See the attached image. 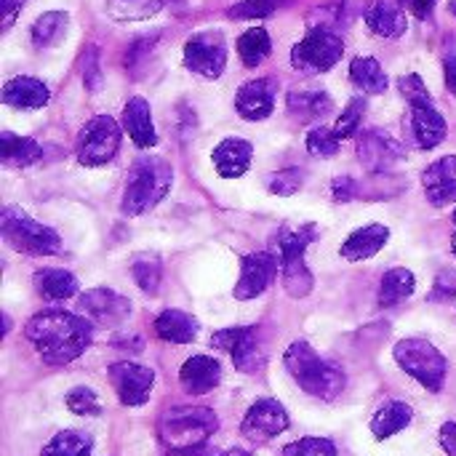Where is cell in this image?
I'll use <instances>...</instances> for the list:
<instances>
[{"mask_svg":"<svg viewBox=\"0 0 456 456\" xmlns=\"http://www.w3.org/2000/svg\"><path fill=\"white\" fill-rule=\"evenodd\" d=\"M24 334L45 363L64 366L88 350L94 339V326L88 318H80L75 313L43 310L35 318H29Z\"/></svg>","mask_w":456,"mask_h":456,"instance_id":"6da1fadb","label":"cell"},{"mask_svg":"<svg viewBox=\"0 0 456 456\" xmlns=\"http://www.w3.org/2000/svg\"><path fill=\"white\" fill-rule=\"evenodd\" d=\"M283 363L289 369V374L294 377V382L313 398H321V401H334L342 395L345 390V374L342 369H337L334 363L323 361L307 342H291L286 355H283Z\"/></svg>","mask_w":456,"mask_h":456,"instance_id":"7a4b0ae2","label":"cell"},{"mask_svg":"<svg viewBox=\"0 0 456 456\" xmlns=\"http://www.w3.org/2000/svg\"><path fill=\"white\" fill-rule=\"evenodd\" d=\"M174 171L171 166L158 158V155H142L134 160L126 182V195H123V214L126 216H139L155 208L171 190Z\"/></svg>","mask_w":456,"mask_h":456,"instance_id":"3957f363","label":"cell"},{"mask_svg":"<svg viewBox=\"0 0 456 456\" xmlns=\"http://www.w3.org/2000/svg\"><path fill=\"white\" fill-rule=\"evenodd\" d=\"M219 419L211 409L203 406H179L160 417L158 436L168 452H192L203 449L216 433Z\"/></svg>","mask_w":456,"mask_h":456,"instance_id":"277c9868","label":"cell"},{"mask_svg":"<svg viewBox=\"0 0 456 456\" xmlns=\"http://www.w3.org/2000/svg\"><path fill=\"white\" fill-rule=\"evenodd\" d=\"M321 235L318 224H302V227H281L275 235V246L281 251V273H283V289L294 299H305L313 291V273L305 262L307 246Z\"/></svg>","mask_w":456,"mask_h":456,"instance_id":"5b68a950","label":"cell"},{"mask_svg":"<svg viewBox=\"0 0 456 456\" xmlns=\"http://www.w3.org/2000/svg\"><path fill=\"white\" fill-rule=\"evenodd\" d=\"M0 232H3V240L13 251L29 254V256H53V254L61 251V238L51 227L35 222L29 214H24L16 206L3 208Z\"/></svg>","mask_w":456,"mask_h":456,"instance_id":"8992f818","label":"cell"},{"mask_svg":"<svg viewBox=\"0 0 456 456\" xmlns=\"http://www.w3.org/2000/svg\"><path fill=\"white\" fill-rule=\"evenodd\" d=\"M393 355H395L398 366L409 377H414L425 390H430V393L444 390V382L449 374V361L444 358V353L436 345H430L428 339L411 337V339L398 342Z\"/></svg>","mask_w":456,"mask_h":456,"instance_id":"52a82bcc","label":"cell"},{"mask_svg":"<svg viewBox=\"0 0 456 456\" xmlns=\"http://www.w3.org/2000/svg\"><path fill=\"white\" fill-rule=\"evenodd\" d=\"M342 53H345V43L334 29L313 27L305 35V40H299L291 48V64L305 75H318V72H329L342 59Z\"/></svg>","mask_w":456,"mask_h":456,"instance_id":"ba28073f","label":"cell"},{"mask_svg":"<svg viewBox=\"0 0 456 456\" xmlns=\"http://www.w3.org/2000/svg\"><path fill=\"white\" fill-rule=\"evenodd\" d=\"M120 136H123L120 126L110 115L91 118L77 134V144H75L77 163L88 166V168L110 163L120 150Z\"/></svg>","mask_w":456,"mask_h":456,"instance_id":"9c48e42d","label":"cell"},{"mask_svg":"<svg viewBox=\"0 0 456 456\" xmlns=\"http://www.w3.org/2000/svg\"><path fill=\"white\" fill-rule=\"evenodd\" d=\"M211 345L230 353L232 363L243 374H256L265 366V350L259 342V329L256 326H235V329H222L211 337Z\"/></svg>","mask_w":456,"mask_h":456,"instance_id":"30bf717a","label":"cell"},{"mask_svg":"<svg viewBox=\"0 0 456 456\" xmlns=\"http://www.w3.org/2000/svg\"><path fill=\"white\" fill-rule=\"evenodd\" d=\"M184 67L200 77L216 80L227 67V43L222 32H198L184 43Z\"/></svg>","mask_w":456,"mask_h":456,"instance_id":"8fae6325","label":"cell"},{"mask_svg":"<svg viewBox=\"0 0 456 456\" xmlns=\"http://www.w3.org/2000/svg\"><path fill=\"white\" fill-rule=\"evenodd\" d=\"M403 158H406L403 144L379 128H369L358 136V160L371 174H385L393 166H398Z\"/></svg>","mask_w":456,"mask_h":456,"instance_id":"7c38bea8","label":"cell"},{"mask_svg":"<svg viewBox=\"0 0 456 456\" xmlns=\"http://www.w3.org/2000/svg\"><path fill=\"white\" fill-rule=\"evenodd\" d=\"M110 382L123 406H144L155 385V371L126 361V363L110 366Z\"/></svg>","mask_w":456,"mask_h":456,"instance_id":"4fadbf2b","label":"cell"},{"mask_svg":"<svg viewBox=\"0 0 456 456\" xmlns=\"http://www.w3.org/2000/svg\"><path fill=\"white\" fill-rule=\"evenodd\" d=\"M286 428H289V414H286V409H283L278 401H273V398L256 401V403L248 409V414L243 417V425H240L243 436H246L251 444H267V441L278 438Z\"/></svg>","mask_w":456,"mask_h":456,"instance_id":"5bb4252c","label":"cell"},{"mask_svg":"<svg viewBox=\"0 0 456 456\" xmlns=\"http://www.w3.org/2000/svg\"><path fill=\"white\" fill-rule=\"evenodd\" d=\"M278 275V259L267 251H256L243 256L240 262V281L235 283V299L248 302L265 294Z\"/></svg>","mask_w":456,"mask_h":456,"instance_id":"9a60e30c","label":"cell"},{"mask_svg":"<svg viewBox=\"0 0 456 456\" xmlns=\"http://www.w3.org/2000/svg\"><path fill=\"white\" fill-rule=\"evenodd\" d=\"M77 310L99 326H120L131 315V302L110 289H91L80 294Z\"/></svg>","mask_w":456,"mask_h":456,"instance_id":"2e32d148","label":"cell"},{"mask_svg":"<svg viewBox=\"0 0 456 456\" xmlns=\"http://www.w3.org/2000/svg\"><path fill=\"white\" fill-rule=\"evenodd\" d=\"M275 94H278V86L273 77L248 80L235 94V110L243 120H265L275 110Z\"/></svg>","mask_w":456,"mask_h":456,"instance_id":"e0dca14e","label":"cell"},{"mask_svg":"<svg viewBox=\"0 0 456 456\" xmlns=\"http://www.w3.org/2000/svg\"><path fill=\"white\" fill-rule=\"evenodd\" d=\"M409 131L419 150H433L446 139V118L436 110V104H411Z\"/></svg>","mask_w":456,"mask_h":456,"instance_id":"ac0fdd59","label":"cell"},{"mask_svg":"<svg viewBox=\"0 0 456 456\" xmlns=\"http://www.w3.org/2000/svg\"><path fill=\"white\" fill-rule=\"evenodd\" d=\"M422 187L428 192V200L436 208H444L456 200V155H446L436 160L422 174Z\"/></svg>","mask_w":456,"mask_h":456,"instance_id":"d6986e66","label":"cell"},{"mask_svg":"<svg viewBox=\"0 0 456 456\" xmlns=\"http://www.w3.org/2000/svg\"><path fill=\"white\" fill-rule=\"evenodd\" d=\"M179 382L190 395H206L222 382V366L211 355H192L179 371Z\"/></svg>","mask_w":456,"mask_h":456,"instance_id":"ffe728a7","label":"cell"},{"mask_svg":"<svg viewBox=\"0 0 456 456\" xmlns=\"http://www.w3.org/2000/svg\"><path fill=\"white\" fill-rule=\"evenodd\" d=\"M123 126L131 136V142L139 150H150L158 144V134H155V123H152V110L150 102L142 96L128 99V104L123 107Z\"/></svg>","mask_w":456,"mask_h":456,"instance_id":"44dd1931","label":"cell"},{"mask_svg":"<svg viewBox=\"0 0 456 456\" xmlns=\"http://www.w3.org/2000/svg\"><path fill=\"white\" fill-rule=\"evenodd\" d=\"M251 155H254V147L246 142V139H238V136H230L224 142H219L214 147V168L219 176L224 179H235V176H243L251 166Z\"/></svg>","mask_w":456,"mask_h":456,"instance_id":"7402d4cb","label":"cell"},{"mask_svg":"<svg viewBox=\"0 0 456 456\" xmlns=\"http://www.w3.org/2000/svg\"><path fill=\"white\" fill-rule=\"evenodd\" d=\"M390 240V230L385 224H369V227H361L355 230L339 248L342 259L347 262H366L371 256H377L385 243Z\"/></svg>","mask_w":456,"mask_h":456,"instance_id":"603a6c76","label":"cell"},{"mask_svg":"<svg viewBox=\"0 0 456 456\" xmlns=\"http://www.w3.org/2000/svg\"><path fill=\"white\" fill-rule=\"evenodd\" d=\"M51 99L48 94V86L37 77H13L3 86V102L8 107H16V110H40L45 107Z\"/></svg>","mask_w":456,"mask_h":456,"instance_id":"cb8c5ba5","label":"cell"},{"mask_svg":"<svg viewBox=\"0 0 456 456\" xmlns=\"http://www.w3.org/2000/svg\"><path fill=\"white\" fill-rule=\"evenodd\" d=\"M331 110H334V102L323 88H294L289 94V112L299 123L323 120Z\"/></svg>","mask_w":456,"mask_h":456,"instance_id":"d4e9b609","label":"cell"},{"mask_svg":"<svg viewBox=\"0 0 456 456\" xmlns=\"http://www.w3.org/2000/svg\"><path fill=\"white\" fill-rule=\"evenodd\" d=\"M155 334L171 345H190L198 337V321L182 310H163L155 321Z\"/></svg>","mask_w":456,"mask_h":456,"instance_id":"484cf974","label":"cell"},{"mask_svg":"<svg viewBox=\"0 0 456 456\" xmlns=\"http://www.w3.org/2000/svg\"><path fill=\"white\" fill-rule=\"evenodd\" d=\"M414 419V411L409 403L403 401H387L371 419V433L377 441H387L393 436H398L401 430H406Z\"/></svg>","mask_w":456,"mask_h":456,"instance_id":"4316f807","label":"cell"},{"mask_svg":"<svg viewBox=\"0 0 456 456\" xmlns=\"http://www.w3.org/2000/svg\"><path fill=\"white\" fill-rule=\"evenodd\" d=\"M366 24L379 37H401L409 27L406 11L395 3H374L366 13Z\"/></svg>","mask_w":456,"mask_h":456,"instance_id":"83f0119b","label":"cell"},{"mask_svg":"<svg viewBox=\"0 0 456 456\" xmlns=\"http://www.w3.org/2000/svg\"><path fill=\"white\" fill-rule=\"evenodd\" d=\"M35 291L48 302H64L77 294V278L67 270H37L35 273Z\"/></svg>","mask_w":456,"mask_h":456,"instance_id":"f1b7e54d","label":"cell"},{"mask_svg":"<svg viewBox=\"0 0 456 456\" xmlns=\"http://www.w3.org/2000/svg\"><path fill=\"white\" fill-rule=\"evenodd\" d=\"M43 158V147L29 136H16L11 131L0 134V160L5 166H32Z\"/></svg>","mask_w":456,"mask_h":456,"instance_id":"f546056e","label":"cell"},{"mask_svg":"<svg viewBox=\"0 0 456 456\" xmlns=\"http://www.w3.org/2000/svg\"><path fill=\"white\" fill-rule=\"evenodd\" d=\"M417 289V278L406 267H395L385 273L382 286H379V307H395L403 299H409Z\"/></svg>","mask_w":456,"mask_h":456,"instance_id":"4dcf8cb0","label":"cell"},{"mask_svg":"<svg viewBox=\"0 0 456 456\" xmlns=\"http://www.w3.org/2000/svg\"><path fill=\"white\" fill-rule=\"evenodd\" d=\"M350 80L363 91V94H385L387 91V75L382 64L374 56H358L350 64Z\"/></svg>","mask_w":456,"mask_h":456,"instance_id":"1f68e13d","label":"cell"},{"mask_svg":"<svg viewBox=\"0 0 456 456\" xmlns=\"http://www.w3.org/2000/svg\"><path fill=\"white\" fill-rule=\"evenodd\" d=\"M67 24H69V16L64 11H48V13H43L32 24V32H29L35 48H51V45H56L64 37Z\"/></svg>","mask_w":456,"mask_h":456,"instance_id":"d6a6232c","label":"cell"},{"mask_svg":"<svg viewBox=\"0 0 456 456\" xmlns=\"http://www.w3.org/2000/svg\"><path fill=\"white\" fill-rule=\"evenodd\" d=\"M131 275H134L136 286H139L144 294H158L160 278H163L160 256H158V254H150V251L134 254V259H131Z\"/></svg>","mask_w":456,"mask_h":456,"instance_id":"836d02e7","label":"cell"},{"mask_svg":"<svg viewBox=\"0 0 456 456\" xmlns=\"http://www.w3.org/2000/svg\"><path fill=\"white\" fill-rule=\"evenodd\" d=\"M270 48H273V43H270V35L265 27H254V29L243 32L238 40V53L246 67H259L270 56Z\"/></svg>","mask_w":456,"mask_h":456,"instance_id":"e575fe53","label":"cell"},{"mask_svg":"<svg viewBox=\"0 0 456 456\" xmlns=\"http://www.w3.org/2000/svg\"><path fill=\"white\" fill-rule=\"evenodd\" d=\"M91 449H94L91 436L77 430H64L53 436V441L43 449L40 456H91Z\"/></svg>","mask_w":456,"mask_h":456,"instance_id":"d590c367","label":"cell"},{"mask_svg":"<svg viewBox=\"0 0 456 456\" xmlns=\"http://www.w3.org/2000/svg\"><path fill=\"white\" fill-rule=\"evenodd\" d=\"M163 8V0H107V11L112 19L120 21H136L150 19Z\"/></svg>","mask_w":456,"mask_h":456,"instance_id":"8d00e7d4","label":"cell"},{"mask_svg":"<svg viewBox=\"0 0 456 456\" xmlns=\"http://www.w3.org/2000/svg\"><path fill=\"white\" fill-rule=\"evenodd\" d=\"M339 136L334 128H326V126H318L307 134V150L310 155L315 158H334L339 152Z\"/></svg>","mask_w":456,"mask_h":456,"instance_id":"74e56055","label":"cell"},{"mask_svg":"<svg viewBox=\"0 0 456 456\" xmlns=\"http://www.w3.org/2000/svg\"><path fill=\"white\" fill-rule=\"evenodd\" d=\"M286 3L289 0H240L238 5L230 8V16L232 19H267Z\"/></svg>","mask_w":456,"mask_h":456,"instance_id":"f35d334b","label":"cell"},{"mask_svg":"<svg viewBox=\"0 0 456 456\" xmlns=\"http://www.w3.org/2000/svg\"><path fill=\"white\" fill-rule=\"evenodd\" d=\"M302 171L299 168H286V171H275L267 176V190L273 195H281V198H291L302 190Z\"/></svg>","mask_w":456,"mask_h":456,"instance_id":"ab89813d","label":"cell"},{"mask_svg":"<svg viewBox=\"0 0 456 456\" xmlns=\"http://www.w3.org/2000/svg\"><path fill=\"white\" fill-rule=\"evenodd\" d=\"M67 409L77 417H99L102 414V403L91 387H75L67 395Z\"/></svg>","mask_w":456,"mask_h":456,"instance_id":"60d3db41","label":"cell"},{"mask_svg":"<svg viewBox=\"0 0 456 456\" xmlns=\"http://www.w3.org/2000/svg\"><path fill=\"white\" fill-rule=\"evenodd\" d=\"M363 112H366V102H363V99H353V102L345 107V112L339 115L337 126H334L337 136H339V139L355 136V134H358V126H361V120H363Z\"/></svg>","mask_w":456,"mask_h":456,"instance_id":"b9f144b4","label":"cell"},{"mask_svg":"<svg viewBox=\"0 0 456 456\" xmlns=\"http://www.w3.org/2000/svg\"><path fill=\"white\" fill-rule=\"evenodd\" d=\"M283 456H337V446L329 438H302L289 444Z\"/></svg>","mask_w":456,"mask_h":456,"instance_id":"7bdbcfd3","label":"cell"},{"mask_svg":"<svg viewBox=\"0 0 456 456\" xmlns=\"http://www.w3.org/2000/svg\"><path fill=\"white\" fill-rule=\"evenodd\" d=\"M398 86H401V94H403V99H406L409 104H433V96H430L425 80H422L417 72L403 75V77L398 80Z\"/></svg>","mask_w":456,"mask_h":456,"instance_id":"ee69618b","label":"cell"},{"mask_svg":"<svg viewBox=\"0 0 456 456\" xmlns=\"http://www.w3.org/2000/svg\"><path fill=\"white\" fill-rule=\"evenodd\" d=\"M446 299H456V270H444L436 278L430 302H446Z\"/></svg>","mask_w":456,"mask_h":456,"instance_id":"f6af8a7d","label":"cell"},{"mask_svg":"<svg viewBox=\"0 0 456 456\" xmlns=\"http://www.w3.org/2000/svg\"><path fill=\"white\" fill-rule=\"evenodd\" d=\"M331 192H334L337 203H347V200H353L358 195V184L350 176H337L334 184H331Z\"/></svg>","mask_w":456,"mask_h":456,"instance_id":"bcb514c9","label":"cell"},{"mask_svg":"<svg viewBox=\"0 0 456 456\" xmlns=\"http://www.w3.org/2000/svg\"><path fill=\"white\" fill-rule=\"evenodd\" d=\"M0 5H3V29L8 32L13 27L16 16L21 13V8H24V0H0Z\"/></svg>","mask_w":456,"mask_h":456,"instance_id":"7dc6e473","label":"cell"},{"mask_svg":"<svg viewBox=\"0 0 456 456\" xmlns=\"http://www.w3.org/2000/svg\"><path fill=\"white\" fill-rule=\"evenodd\" d=\"M403 5H406L414 16L430 19V16H433V8H436V0H403Z\"/></svg>","mask_w":456,"mask_h":456,"instance_id":"c3c4849f","label":"cell"},{"mask_svg":"<svg viewBox=\"0 0 456 456\" xmlns=\"http://www.w3.org/2000/svg\"><path fill=\"white\" fill-rule=\"evenodd\" d=\"M342 13L347 21H353L355 16H366L369 13V0H342Z\"/></svg>","mask_w":456,"mask_h":456,"instance_id":"681fc988","label":"cell"},{"mask_svg":"<svg viewBox=\"0 0 456 456\" xmlns=\"http://www.w3.org/2000/svg\"><path fill=\"white\" fill-rule=\"evenodd\" d=\"M441 446L449 456H456V422H446L441 428Z\"/></svg>","mask_w":456,"mask_h":456,"instance_id":"f907efd6","label":"cell"},{"mask_svg":"<svg viewBox=\"0 0 456 456\" xmlns=\"http://www.w3.org/2000/svg\"><path fill=\"white\" fill-rule=\"evenodd\" d=\"M83 80L88 88H96L99 86V64H96V48L88 51V69L83 72Z\"/></svg>","mask_w":456,"mask_h":456,"instance_id":"816d5d0a","label":"cell"},{"mask_svg":"<svg viewBox=\"0 0 456 456\" xmlns=\"http://www.w3.org/2000/svg\"><path fill=\"white\" fill-rule=\"evenodd\" d=\"M444 72H446V86H449V91L456 96V53L454 56H446Z\"/></svg>","mask_w":456,"mask_h":456,"instance_id":"f5cc1de1","label":"cell"},{"mask_svg":"<svg viewBox=\"0 0 456 456\" xmlns=\"http://www.w3.org/2000/svg\"><path fill=\"white\" fill-rule=\"evenodd\" d=\"M171 456H224L219 452H208V449H192V452H171Z\"/></svg>","mask_w":456,"mask_h":456,"instance_id":"db71d44e","label":"cell"},{"mask_svg":"<svg viewBox=\"0 0 456 456\" xmlns=\"http://www.w3.org/2000/svg\"><path fill=\"white\" fill-rule=\"evenodd\" d=\"M452 251H454V254H456V235H454V238H452Z\"/></svg>","mask_w":456,"mask_h":456,"instance_id":"11a10c76","label":"cell"},{"mask_svg":"<svg viewBox=\"0 0 456 456\" xmlns=\"http://www.w3.org/2000/svg\"><path fill=\"white\" fill-rule=\"evenodd\" d=\"M454 224H456V211H454Z\"/></svg>","mask_w":456,"mask_h":456,"instance_id":"9f6ffc18","label":"cell"},{"mask_svg":"<svg viewBox=\"0 0 456 456\" xmlns=\"http://www.w3.org/2000/svg\"><path fill=\"white\" fill-rule=\"evenodd\" d=\"M176 3H182V0H176Z\"/></svg>","mask_w":456,"mask_h":456,"instance_id":"6f0895ef","label":"cell"}]
</instances>
